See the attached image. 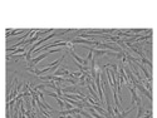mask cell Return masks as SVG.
Segmentation results:
<instances>
[{"mask_svg": "<svg viewBox=\"0 0 157 118\" xmlns=\"http://www.w3.org/2000/svg\"><path fill=\"white\" fill-rule=\"evenodd\" d=\"M69 72L67 69V67H59V69H57L55 72H53L54 77H69Z\"/></svg>", "mask_w": 157, "mask_h": 118, "instance_id": "obj_4", "label": "cell"}, {"mask_svg": "<svg viewBox=\"0 0 157 118\" xmlns=\"http://www.w3.org/2000/svg\"><path fill=\"white\" fill-rule=\"evenodd\" d=\"M141 60H142V63H143V64H148V67H150V68H152V63H151V60H150V59H147V58L145 57V58H141Z\"/></svg>", "mask_w": 157, "mask_h": 118, "instance_id": "obj_10", "label": "cell"}, {"mask_svg": "<svg viewBox=\"0 0 157 118\" xmlns=\"http://www.w3.org/2000/svg\"><path fill=\"white\" fill-rule=\"evenodd\" d=\"M133 108H134V107L132 105L131 108H128L126 112H123V113H118L117 116H114V118H124V117H127V116H128V113H131V112L133 111Z\"/></svg>", "mask_w": 157, "mask_h": 118, "instance_id": "obj_7", "label": "cell"}, {"mask_svg": "<svg viewBox=\"0 0 157 118\" xmlns=\"http://www.w3.org/2000/svg\"><path fill=\"white\" fill-rule=\"evenodd\" d=\"M88 113H89L92 117H94V118H104L102 114H99L98 112L94 111V109L92 108V105H91V107H88Z\"/></svg>", "mask_w": 157, "mask_h": 118, "instance_id": "obj_6", "label": "cell"}, {"mask_svg": "<svg viewBox=\"0 0 157 118\" xmlns=\"http://www.w3.org/2000/svg\"><path fill=\"white\" fill-rule=\"evenodd\" d=\"M133 87H134L136 89H137V91H140L142 94H145L146 97H147L150 101H152V94H151V92H150L147 88H146L143 84H141V83H138V82H137L136 84H133Z\"/></svg>", "mask_w": 157, "mask_h": 118, "instance_id": "obj_1", "label": "cell"}, {"mask_svg": "<svg viewBox=\"0 0 157 118\" xmlns=\"http://www.w3.org/2000/svg\"><path fill=\"white\" fill-rule=\"evenodd\" d=\"M25 30H8L6 31V38H10V35H18V34H22L24 33Z\"/></svg>", "mask_w": 157, "mask_h": 118, "instance_id": "obj_8", "label": "cell"}, {"mask_svg": "<svg viewBox=\"0 0 157 118\" xmlns=\"http://www.w3.org/2000/svg\"><path fill=\"white\" fill-rule=\"evenodd\" d=\"M143 113H145L143 105H142V104H140V105H138V114H137V117H136V118H141V117L143 116Z\"/></svg>", "mask_w": 157, "mask_h": 118, "instance_id": "obj_9", "label": "cell"}, {"mask_svg": "<svg viewBox=\"0 0 157 118\" xmlns=\"http://www.w3.org/2000/svg\"><path fill=\"white\" fill-rule=\"evenodd\" d=\"M128 89H130L131 93H132V105H134V103H137V105L142 104V103H141V98L138 97L137 91H136V88L133 87V85H128Z\"/></svg>", "mask_w": 157, "mask_h": 118, "instance_id": "obj_3", "label": "cell"}, {"mask_svg": "<svg viewBox=\"0 0 157 118\" xmlns=\"http://www.w3.org/2000/svg\"><path fill=\"white\" fill-rule=\"evenodd\" d=\"M24 53H27V47H23V48L15 49V50L12 53V54H9V55H8V59L13 58V57H15V55H18V54H24Z\"/></svg>", "mask_w": 157, "mask_h": 118, "instance_id": "obj_5", "label": "cell"}, {"mask_svg": "<svg viewBox=\"0 0 157 118\" xmlns=\"http://www.w3.org/2000/svg\"><path fill=\"white\" fill-rule=\"evenodd\" d=\"M49 54H50V53L47 50V52H43V53H41L40 55H38L37 58H34V59H30V62H29V68H31L33 66H37V64H38L40 60H43L44 58H47Z\"/></svg>", "mask_w": 157, "mask_h": 118, "instance_id": "obj_2", "label": "cell"}]
</instances>
